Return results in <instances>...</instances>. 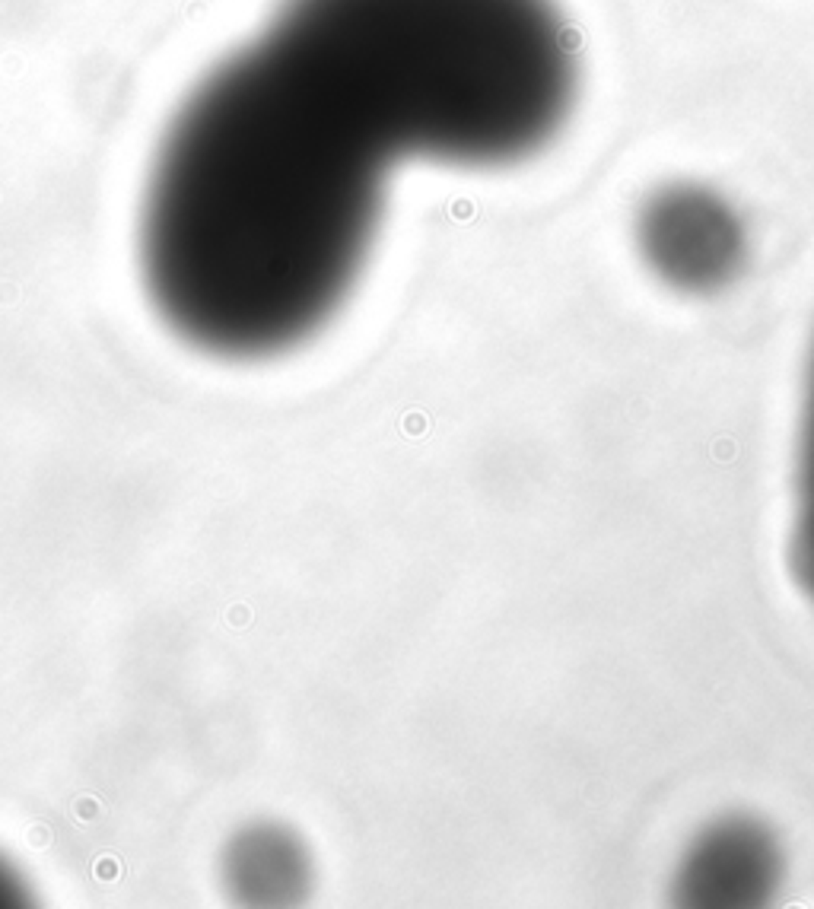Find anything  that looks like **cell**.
<instances>
[{
	"label": "cell",
	"mask_w": 814,
	"mask_h": 909,
	"mask_svg": "<svg viewBox=\"0 0 814 909\" xmlns=\"http://www.w3.org/2000/svg\"><path fill=\"white\" fill-rule=\"evenodd\" d=\"M792 569L814 601V353L808 366L805 401L795 451V503H792Z\"/></svg>",
	"instance_id": "6"
},
{
	"label": "cell",
	"mask_w": 814,
	"mask_h": 909,
	"mask_svg": "<svg viewBox=\"0 0 814 909\" xmlns=\"http://www.w3.org/2000/svg\"><path fill=\"white\" fill-rule=\"evenodd\" d=\"M226 878L233 894L251 903H287L302 890L306 858L296 840L274 826H251L229 846Z\"/></svg>",
	"instance_id": "5"
},
{
	"label": "cell",
	"mask_w": 814,
	"mask_h": 909,
	"mask_svg": "<svg viewBox=\"0 0 814 909\" xmlns=\"http://www.w3.org/2000/svg\"><path fill=\"white\" fill-rule=\"evenodd\" d=\"M267 32L398 162L515 165L579 92L557 0H283Z\"/></svg>",
	"instance_id": "2"
},
{
	"label": "cell",
	"mask_w": 814,
	"mask_h": 909,
	"mask_svg": "<svg viewBox=\"0 0 814 909\" xmlns=\"http://www.w3.org/2000/svg\"><path fill=\"white\" fill-rule=\"evenodd\" d=\"M394 156L271 32L172 115L140 207V271L191 347L261 360L338 315L369 261Z\"/></svg>",
	"instance_id": "1"
},
{
	"label": "cell",
	"mask_w": 814,
	"mask_h": 909,
	"mask_svg": "<svg viewBox=\"0 0 814 909\" xmlns=\"http://www.w3.org/2000/svg\"><path fill=\"white\" fill-rule=\"evenodd\" d=\"M23 897V887H19V878L10 872V865L0 862V906H10Z\"/></svg>",
	"instance_id": "7"
},
{
	"label": "cell",
	"mask_w": 814,
	"mask_h": 909,
	"mask_svg": "<svg viewBox=\"0 0 814 909\" xmlns=\"http://www.w3.org/2000/svg\"><path fill=\"white\" fill-rule=\"evenodd\" d=\"M779 846L754 820L713 824L687 849L678 872V897L703 906H745L776 890Z\"/></svg>",
	"instance_id": "4"
},
{
	"label": "cell",
	"mask_w": 814,
	"mask_h": 909,
	"mask_svg": "<svg viewBox=\"0 0 814 909\" xmlns=\"http://www.w3.org/2000/svg\"><path fill=\"white\" fill-rule=\"evenodd\" d=\"M636 248L662 283L706 296L729 286L745 264V226L706 185L671 181L646 197L636 217Z\"/></svg>",
	"instance_id": "3"
}]
</instances>
